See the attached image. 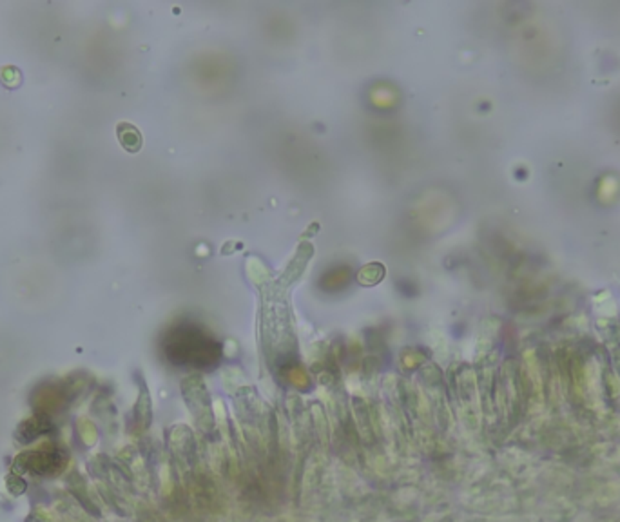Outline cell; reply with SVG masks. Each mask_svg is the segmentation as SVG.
<instances>
[{"label":"cell","instance_id":"cell-1","mask_svg":"<svg viewBox=\"0 0 620 522\" xmlns=\"http://www.w3.org/2000/svg\"><path fill=\"white\" fill-rule=\"evenodd\" d=\"M165 354L174 364H187L196 369H211L220 361L221 346L196 326H178L169 332Z\"/></svg>","mask_w":620,"mask_h":522},{"label":"cell","instance_id":"cell-2","mask_svg":"<svg viewBox=\"0 0 620 522\" xmlns=\"http://www.w3.org/2000/svg\"><path fill=\"white\" fill-rule=\"evenodd\" d=\"M116 131H118V140H120V144L124 145L125 151H129V153L140 151V147H142V134H140V131L136 129L135 125L118 124Z\"/></svg>","mask_w":620,"mask_h":522},{"label":"cell","instance_id":"cell-3","mask_svg":"<svg viewBox=\"0 0 620 522\" xmlns=\"http://www.w3.org/2000/svg\"><path fill=\"white\" fill-rule=\"evenodd\" d=\"M383 276H385V267L374 263L363 268L357 278H359V281L363 283V285H375Z\"/></svg>","mask_w":620,"mask_h":522}]
</instances>
